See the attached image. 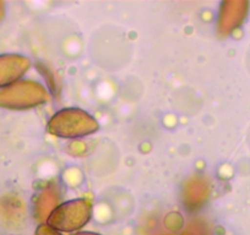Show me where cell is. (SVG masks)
<instances>
[{"mask_svg": "<svg viewBox=\"0 0 250 235\" xmlns=\"http://www.w3.org/2000/svg\"><path fill=\"white\" fill-rule=\"evenodd\" d=\"M28 58L19 54L0 55V88L18 82L30 68Z\"/></svg>", "mask_w": 250, "mask_h": 235, "instance_id": "4", "label": "cell"}, {"mask_svg": "<svg viewBox=\"0 0 250 235\" xmlns=\"http://www.w3.org/2000/svg\"><path fill=\"white\" fill-rule=\"evenodd\" d=\"M92 115L80 108H64L50 118L48 133L60 138H83L98 130Z\"/></svg>", "mask_w": 250, "mask_h": 235, "instance_id": "1", "label": "cell"}, {"mask_svg": "<svg viewBox=\"0 0 250 235\" xmlns=\"http://www.w3.org/2000/svg\"><path fill=\"white\" fill-rule=\"evenodd\" d=\"M49 99L47 91L40 83L21 80L0 91V107L8 109H30Z\"/></svg>", "mask_w": 250, "mask_h": 235, "instance_id": "3", "label": "cell"}, {"mask_svg": "<svg viewBox=\"0 0 250 235\" xmlns=\"http://www.w3.org/2000/svg\"><path fill=\"white\" fill-rule=\"evenodd\" d=\"M70 235H101V234H98V233H92V232H76Z\"/></svg>", "mask_w": 250, "mask_h": 235, "instance_id": "6", "label": "cell"}, {"mask_svg": "<svg viewBox=\"0 0 250 235\" xmlns=\"http://www.w3.org/2000/svg\"><path fill=\"white\" fill-rule=\"evenodd\" d=\"M92 215V205L86 198L66 201L53 208L48 215L47 223L60 233H75L85 227Z\"/></svg>", "mask_w": 250, "mask_h": 235, "instance_id": "2", "label": "cell"}, {"mask_svg": "<svg viewBox=\"0 0 250 235\" xmlns=\"http://www.w3.org/2000/svg\"><path fill=\"white\" fill-rule=\"evenodd\" d=\"M36 235H62V233L53 229L48 224H40L36 229Z\"/></svg>", "mask_w": 250, "mask_h": 235, "instance_id": "5", "label": "cell"}]
</instances>
